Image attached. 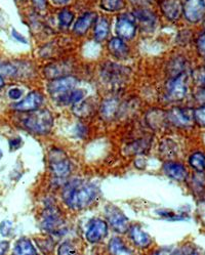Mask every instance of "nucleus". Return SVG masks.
Wrapping results in <instances>:
<instances>
[{
    "instance_id": "nucleus-13",
    "label": "nucleus",
    "mask_w": 205,
    "mask_h": 255,
    "mask_svg": "<svg viewBox=\"0 0 205 255\" xmlns=\"http://www.w3.org/2000/svg\"><path fill=\"white\" fill-rule=\"evenodd\" d=\"M163 171L164 173L170 176L171 178L178 180V181H184L187 179L188 171L186 167L181 163L177 162H166L163 165Z\"/></svg>"
},
{
    "instance_id": "nucleus-19",
    "label": "nucleus",
    "mask_w": 205,
    "mask_h": 255,
    "mask_svg": "<svg viewBox=\"0 0 205 255\" xmlns=\"http://www.w3.org/2000/svg\"><path fill=\"white\" fill-rule=\"evenodd\" d=\"M110 31L109 22L106 17H99L96 21L95 27V39L97 42H102L106 40Z\"/></svg>"
},
{
    "instance_id": "nucleus-2",
    "label": "nucleus",
    "mask_w": 205,
    "mask_h": 255,
    "mask_svg": "<svg viewBox=\"0 0 205 255\" xmlns=\"http://www.w3.org/2000/svg\"><path fill=\"white\" fill-rule=\"evenodd\" d=\"M22 124L26 129L36 134H46L53 126V117L47 110H35L23 118Z\"/></svg>"
},
{
    "instance_id": "nucleus-32",
    "label": "nucleus",
    "mask_w": 205,
    "mask_h": 255,
    "mask_svg": "<svg viewBox=\"0 0 205 255\" xmlns=\"http://www.w3.org/2000/svg\"><path fill=\"white\" fill-rule=\"evenodd\" d=\"M58 253L59 254H73V253H76V250L69 241H65L59 247Z\"/></svg>"
},
{
    "instance_id": "nucleus-29",
    "label": "nucleus",
    "mask_w": 205,
    "mask_h": 255,
    "mask_svg": "<svg viewBox=\"0 0 205 255\" xmlns=\"http://www.w3.org/2000/svg\"><path fill=\"white\" fill-rule=\"evenodd\" d=\"M74 20V13L69 9H63L59 13V24L63 28H68Z\"/></svg>"
},
{
    "instance_id": "nucleus-45",
    "label": "nucleus",
    "mask_w": 205,
    "mask_h": 255,
    "mask_svg": "<svg viewBox=\"0 0 205 255\" xmlns=\"http://www.w3.org/2000/svg\"><path fill=\"white\" fill-rule=\"evenodd\" d=\"M1 157H2V152L0 151V158H1Z\"/></svg>"
},
{
    "instance_id": "nucleus-15",
    "label": "nucleus",
    "mask_w": 205,
    "mask_h": 255,
    "mask_svg": "<svg viewBox=\"0 0 205 255\" xmlns=\"http://www.w3.org/2000/svg\"><path fill=\"white\" fill-rule=\"evenodd\" d=\"M127 70L121 68V66L115 64H109L104 68V78L110 83H118L123 80L125 75H127Z\"/></svg>"
},
{
    "instance_id": "nucleus-21",
    "label": "nucleus",
    "mask_w": 205,
    "mask_h": 255,
    "mask_svg": "<svg viewBox=\"0 0 205 255\" xmlns=\"http://www.w3.org/2000/svg\"><path fill=\"white\" fill-rule=\"evenodd\" d=\"M85 97V92L83 89H72L67 95L62 97L59 101L64 105H74L81 102Z\"/></svg>"
},
{
    "instance_id": "nucleus-5",
    "label": "nucleus",
    "mask_w": 205,
    "mask_h": 255,
    "mask_svg": "<svg viewBox=\"0 0 205 255\" xmlns=\"http://www.w3.org/2000/svg\"><path fill=\"white\" fill-rule=\"evenodd\" d=\"M49 165L55 176L66 177L71 171V163L61 150H52L49 155Z\"/></svg>"
},
{
    "instance_id": "nucleus-11",
    "label": "nucleus",
    "mask_w": 205,
    "mask_h": 255,
    "mask_svg": "<svg viewBox=\"0 0 205 255\" xmlns=\"http://www.w3.org/2000/svg\"><path fill=\"white\" fill-rule=\"evenodd\" d=\"M63 226V220L60 211L55 207H49L43 214L41 228L47 233H57Z\"/></svg>"
},
{
    "instance_id": "nucleus-1",
    "label": "nucleus",
    "mask_w": 205,
    "mask_h": 255,
    "mask_svg": "<svg viewBox=\"0 0 205 255\" xmlns=\"http://www.w3.org/2000/svg\"><path fill=\"white\" fill-rule=\"evenodd\" d=\"M97 195L98 189L96 186L79 180L71 181L63 193L66 204L75 210L87 207L97 198Z\"/></svg>"
},
{
    "instance_id": "nucleus-12",
    "label": "nucleus",
    "mask_w": 205,
    "mask_h": 255,
    "mask_svg": "<svg viewBox=\"0 0 205 255\" xmlns=\"http://www.w3.org/2000/svg\"><path fill=\"white\" fill-rule=\"evenodd\" d=\"M107 234H108L107 223L97 218V220H94L89 223L85 237L88 242L98 243L105 238Z\"/></svg>"
},
{
    "instance_id": "nucleus-35",
    "label": "nucleus",
    "mask_w": 205,
    "mask_h": 255,
    "mask_svg": "<svg viewBox=\"0 0 205 255\" xmlns=\"http://www.w3.org/2000/svg\"><path fill=\"white\" fill-rule=\"evenodd\" d=\"M7 95H8V98H9L10 100H12V101H17V100H20V99L22 98V96H23V90L20 89V88H17V87H12V88H10V89L8 90Z\"/></svg>"
},
{
    "instance_id": "nucleus-30",
    "label": "nucleus",
    "mask_w": 205,
    "mask_h": 255,
    "mask_svg": "<svg viewBox=\"0 0 205 255\" xmlns=\"http://www.w3.org/2000/svg\"><path fill=\"white\" fill-rule=\"evenodd\" d=\"M193 79L198 86H205V67L198 68L193 72Z\"/></svg>"
},
{
    "instance_id": "nucleus-44",
    "label": "nucleus",
    "mask_w": 205,
    "mask_h": 255,
    "mask_svg": "<svg viewBox=\"0 0 205 255\" xmlns=\"http://www.w3.org/2000/svg\"><path fill=\"white\" fill-rule=\"evenodd\" d=\"M15 1H16V2H25L26 0H15Z\"/></svg>"
},
{
    "instance_id": "nucleus-18",
    "label": "nucleus",
    "mask_w": 205,
    "mask_h": 255,
    "mask_svg": "<svg viewBox=\"0 0 205 255\" xmlns=\"http://www.w3.org/2000/svg\"><path fill=\"white\" fill-rule=\"evenodd\" d=\"M108 48L113 56L117 58H125L128 54V47L120 37H114L109 41Z\"/></svg>"
},
{
    "instance_id": "nucleus-28",
    "label": "nucleus",
    "mask_w": 205,
    "mask_h": 255,
    "mask_svg": "<svg viewBox=\"0 0 205 255\" xmlns=\"http://www.w3.org/2000/svg\"><path fill=\"white\" fill-rule=\"evenodd\" d=\"M101 6L107 11H118L125 6L124 0H102Z\"/></svg>"
},
{
    "instance_id": "nucleus-22",
    "label": "nucleus",
    "mask_w": 205,
    "mask_h": 255,
    "mask_svg": "<svg viewBox=\"0 0 205 255\" xmlns=\"http://www.w3.org/2000/svg\"><path fill=\"white\" fill-rule=\"evenodd\" d=\"M13 252L15 254L22 255V254H36L37 251L35 249V247L33 246L32 242L27 239V238H21L18 240L15 245H14V249Z\"/></svg>"
},
{
    "instance_id": "nucleus-43",
    "label": "nucleus",
    "mask_w": 205,
    "mask_h": 255,
    "mask_svg": "<svg viewBox=\"0 0 205 255\" xmlns=\"http://www.w3.org/2000/svg\"><path fill=\"white\" fill-rule=\"evenodd\" d=\"M4 85H5L4 79H3V77L1 75H0V89H2L4 87Z\"/></svg>"
},
{
    "instance_id": "nucleus-31",
    "label": "nucleus",
    "mask_w": 205,
    "mask_h": 255,
    "mask_svg": "<svg viewBox=\"0 0 205 255\" xmlns=\"http://www.w3.org/2000/svg\"><path fill=\"white\" fill-rule=\"evenodd\" d=\"M194 121L201 127H205V106H202L193 111Z\"/></svg>"
},
{
    "instance_id": "nucleus-26",
    "label": "nucleus",
    "mask_w": 205,
    "mask_h": 255,
    "mask_svg": "<svg viewBox=\"0 0 205 255\" xmlns=\"http://www.w3.org/2000/svg\"><path fill=\"white\" fill-rule=\"evenodd\" d=\"M189 164L196 171L203 172L205 170V155L201 152L192 154L189 158Z\"/></svg>"
},
{
    "instance_id": "nucleus-27",
    "label": "nucleus",
    "mask_w": 205,
    "mask_h": 255,
    "mask_svg": "<svg viewBox=\"0 0 205 255\" xmlns=\"http://www.w3.org/2000/svg\"><path fill=\"white\" fill-rule=\"evenodd\" d=\"M109 250L113 254H129L132 253L128 248L124 245V243L119 238H113L109 243Z\"/></svg>"
},
{
    "instance_id": "nucleus-20",
    "label": "nucleus",
    "mask_w": 205,
    "mask_h": 255,
    "mask_svg": "<svg viewBox=\"0 0 205 255\" xmlns=\"http://www.w3.org/2000/svg\"><path fill=\"white\" fill-rule=\"evenodd\" d=\"M134 16L136 21L138 20L144 27H153L156 23V15L148 9H138L134 13Z\"/></svg>"
},
{
    "instance_id": "nucleus-33",
    "label": "nucleus",
    "mask_w": 205,
    "mask_h": 255,
    "mask_svg": "<svg viewBox=\"0 0 205 255\" xmlns=\"http://www.w3.org/2000/svg\"><path fill=\"white\" fill-rule=\"evenodd\" d=\"M196 46H197V50L198 53L200 54L201 57L205 58V33L201 34L196 42Z\"/></svg>"
},
{
    "instance_id": "nucleus-3",
    "label": "nucleus",
    "mask_w": 205,
    "mask_h": 255,
    "mask_svg": "<svg viewBox=\"0 0 205 255\" xmlns=\"http://www.w3.org/2000/svg\"><path fill=\"white\" fill-rule=\"evenodd\" d=\"M187 74L185 72L180 73L172 78L166 85V99L172 102L182 101L188 92Z\"/></svg>"
},
{
    "instance_id": "nucleus-9",
    "label": "nucleus",
    "mask_w": 205,
    "mask_h": 255,
    "mask_svg": "<svg viewBox=\"0 0 205 255\" xmlns=\"http://www.w3.org/2000/svg\"><path fill=\"white\" fill-rule=\"evenodd\" d=\"M193 111L190 109L174 108L166 114V119L175 126L178 127H189L194 121Z\"/></svg>"
},
{
    "instance_id": "nucleus-23",
    "label": "nucleus",
    "mask_w": 205,
    "mask_h": 255,
    "mask_svg": "<svg viewBox=\"0 0 205 255\" xmlns=\"http://www.w3.org/2000/svg\"><path fill=\"white\" fill-rule=\"evenodd\" d=\"M118 109V101L115 99H109L106 100L101 108V113L102 116L106 119L112 118V116H114L116 114V111Z\"/></svg>"
},
{
    "instance_id": "nucleus-40",
    "label": "nucleus",
    "mask_w": 205,
    "mask_h": 255,
    "mask_svg": "<svg viewBox=\"0 0 205 255\" xmlns=\"http://www.w3.org/2000/svg\"><path fill=\"white\" fill-rule=\"evenodd\" d=\"M8 248H9V243H8L7 241L0 242V255L4 254L5 252H7Z\"/></svg>"
},
{
    "instance_id": "nucleus-38",
    "label": "nucleus",
    "mask_w": 205,
    "mask_h": 255,
    "mask_svg": "<svg viewBox=\"0 0 205 255\" xmlns=\"http://www.w3.org/2000/svg\"><path fill=\"white\" fill-rule=\"evenodd\" d=\"M11 35H12V37L16 40V41H18V42H21V43H24V44H27V39L24 37V36L21 34V33H18L16 30H12L11 31Z\"/></svg>"
},
{
    "instance_id": "nucleus-41",
    "label": "nucleus",
    "mask_w": 205,
    "mask_h": 255,
    "mask_svg": "<svg viewBox=\"0 0 205 255\" xmlns=\"http://www.w3.org/2000/svg\"><path fill=\"white\" fill-rule=\"evenodd\" d=\"M133 3H136V4H140V5H144L146 3H149L151 2V0H132Z\"/></svg>"
},
{
    "instance_id": "nucleus-14",
    "label": "nucleus",
    "mask_w": 205,
    "mask_h": 255,
    "mask_svg": "<svg viewBox=\"0 0 205 255\" xmlns=\"http://www.w3.org/2000/svg\"><path fill=\"white\" fill-rule=\"evenodd\" d=\"M163 14L171 21H177L182 14L183 6L179 0H163L160 3Z\"/></svg>"
},
{
    "instance_id": "nucleus-16",
    "label": "nucleus",
    "mask_w": 205,
    "mask_h": 255,
    "mask_svg": "<svg viewBox=\"0 0 205 255\" xmlns=\"http://www.w3.org/2000/svg\"><path fill=\"white\" fill-rule=\"evenodd\" d=\"M97 21V13L96 12H86L77 20L76 24L74 25V33L77 35H84L92 24Z\"/></svg>"
},
{
    "instance_id": "nucleus-36",
    "label": "nucleus",
    "mask_w": 205,
    "mask_h": 255,
    "mask_svg": "<svg viewBox=\"0 0 205 255\" xmlns=\"http://www.w3.org/2000/svg\"><path fill=\"white\" fill-rule=\"evenodd\" d=\"M194 97L197 102H199L201 104H205V86L200 87V89L197 90Z\"/></svg>"
},
{
    "instance_id": "nucleus-42",
    "label": "nucleus",
    "mask_w": 205,
    "mask_h": 255,
    "mask_svg": "<svg viewBox=\"0 0 205 255\" xmlns=\"http://www.w3.org/2000/svg\"><path fill=\"white\" fill-rule=\"evenodd\" d=\"M52 2L58 5H64L70 2V0H52Z\"/></svg>"
},
{
    "instance_id": "nucleus-17",
    "label": "nucleus",
    "mask_w": 205,
    "mask_h": 255,
    "mask_svg": "<svg viewBox=\"0 0 205 255\" xmlns=\"http://www.w3.org/2000/svg\"><path fill=\"white\" fill-rule=\"evenodd\" d=\"M129 235H130V238H132L133 241L135 242V244L140 248H148L152 243L150 236H149L147 233H145L138 226H134L130 228Z\"/></svg>"
},
{
    "instance_id": "nucleus-6",
    "label": "nucleus",
    "mask_w": 205,
    "mask_h": 255,
    "mask_svg": "<svg viewBox=\"0 0 205 255\" xmlns=\"http://www.w3.org/2000/svg\"><path fill=\"white\" fill-rule=\"evenodd\" d=\"M107 220L114 231L117 233H125L129 229V220L125 214L114 205H110L106 208Z\"/></svg>"
},
{
    "instance_id": "nucleus-4",
    "label": "nucleus",
    "mask_w": 205,
    "mask_h": 255,
    "mask_svg": "<svg viewBox=\"0 0 205 255\" xmlns=\"http://www.w3.org/2000/svg\"><path fill=\"white\" fill-rule=\"evenodd\" d=\"M78 80L73 76H63L59 78H54L47 86L48 93L58 101L67 95L72 89L75 88Z\"/></svg>"
},
{
    "instance_id": "nucleus-7",
    "label": "nucleus",
    "mask_w": 205,
    "mask_h": 255,
    "mask_svg": "<svg viewBox=\"0 0 205 255\" xmlns=\"http://www.w3.org/2000/svg\"><path fill=\"white\" fill-rule=\"evenodd\" d=\"M183 12L190 23H199L205 16V0H186Z\"/></svg>"
},
{
    "instance_id": "nucleus-10",
    "label": "nucleus",
    "mask_w": 205,
    "mask_h": 255,
    "mask_svg": "<svg viewBox=\"0 0 205 255\" xmlns=\"http://www.w3.org/2000/svg\"><path fill=\"white\" fill-rule=\"evenodd\" d=\"M44 98L39 92H32L28 94L22 101L12 105V109L17 112H32L39 109Z\"/></svg>"
},
{
    "instance_id": "nucleus-24",
    "label": "nucleus",
    "mask_w": 205,
    "mask_h": 255,
    "mask_svg": "<svg viewBox=\"0 0 205 255\" xmlns=\"http://www.w3.org/2000/svg\"><path fill=\"white\" fill-rule=\"evenodd\" d=\"M68 67L65 64H53L45 68V74L50 78H59L66 76Z\"/></svg>"
},
{
    "instance_id": "nucleus-25",
    "label": "nucleus",
    "mask_w": 205,
    "mask_h": 255,
    "mask_svg": "<svg viewBox=\"0 0 205 255\" xmlns=\"http://www.w3.org/2000/svg\"><path fill=\"white\" fill-rule=\"evenodd\" d=\"M18 74V66L0 59V75L2 77H15Z\"/></svg>"
},
{
    "instance_id": "nucleus-8",
    "label": "nucleus",
    "mask_w": 205,
    "mask_h": 255,
    "mask_svg": "<svg viewBox=\"0 0 205 255\" xmlns=\"http://www.w3.org/2000/svg\"><path fill=\"white\" fill-rule=\"evenodd\" d=\"M137 32L136 19L133 14H122L116 22V33L121 39H132Z\"/></svg>"
},
{
    "instance_id": "nucleus-39",
    "label": "nucleus",
    "mask_w": 205,
    "mask_h": 255,
    "mask_svg": "<svg viewBox=\"0 0 205 255\" xmlns=\"http://www.w3.org/2000/svg\"><path fill=\"white\" fill-rule=\"evenodd\" d=\"M32 2H33V4L35 5V7L37 9L43 10L46 7V1H45V0H32Z\"/></svg>"
},
{
    "instance_id": "nucleus-37",
    "label": "nucleus",
    "mask_w": 205,
    "mask_h": 255,
    "mask_svg": "<svg viewBox=\"0 0 205 255\" xmlns=\"http://www.w3.org/2000/svg\"><path fill=\"white\" fill-rule=\"evenodd\" d=\"M22 138L21 137H16V138H12L9 140V148L11 150H17L18 148L22 145Z\"/></svg>"
},
{
    "instance_id": "nucleus-34",
    "label": "nucleus",
    "mask_w": 205,
    "mask_h": 255,
    "mask_svg": "<svg viewBox=\"0 0 205 255\" xmlns=\"http://www.w3.org/2000/svg\"><path fill=\"white\" fill-rule=\"evenodd\" d=\"M12 230V223L9 221H3L0 224V234L3 237H7Z\"/></svg>"
}]
</instances>
